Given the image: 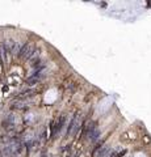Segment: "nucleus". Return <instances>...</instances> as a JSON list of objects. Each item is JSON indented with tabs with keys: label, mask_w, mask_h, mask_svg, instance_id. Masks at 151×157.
I'll use <instances>...</instances> for the list:
<instances>
[{
	"label": "nucleus",
	"mask_w": 151,
	"mask_h": 157,
	"mask_svg": "<svg viewBox=\"0 0 151 157\" xmlns=\"http://www.w3.org/2000/svg\"><path fill=\"white\" fill-rule=\"evenodd\" d=\"M34 52V46H33L30 42H26L25 45L21 46V48H20L19 51V58H22V59H29L32 56V54Z\"/></svg>",
	"instance_id": "obj_1"
},
{
	"label": "nucleus",
	"mask_w": 151,
	"mask_h": 157,
	"mask_svg": "<svg viewBox=\"0 0 151 157\" xmlns=\"http://www.w3.org/2000/svg\"><path fill=\"white\" fill-rule=\"evenodd\" d=\"M80 124H81V115L78 114V115H75L72 118V120L70 122V126H68V130H67V135L70 136L72 134L76 132L79 130V127H80Z\"/></svg>",
	"instance_id": "obj_2"
},
{
	"label": "nucleus",
	"mask_w": 151,
	"mask_h": 157,
	"mask_svg": "<svg viewBox=\"0 0 151 157\" xmlns=\"http://www.w3.org/2000/svg\"><path fill=\"white\" fill-rule=\"evenodd\" d=\"M112 152V148L109 145H103V147H98L95 152V157H108Z\"/></svg>",
	"instance_id": "obj_3"
},
{
	"label": "nucleus",
	"mask_w": 151,
	"mask_h": 157,
	"mask_svg": "<svg viewBox=\"0 0 151 157\" xmlns=\"http://www.w3.org/2000/svg\"><path fill=\"white\" fill-rule=\"evenodd\" d=\"M16 42L13 41V39H8V41H5V43H4V50H7L8 52H13V50H15V47H16Z\"/></svg>",
	"instance_id": "obj_4"
},
{
	"label": "nucleus",
	"mask_w": 151,
	"mask_h": 157,
	"mask_svg": "<svg viewBox=\"0 0 151 157\" xmlns=\"http://www.w3.org/2000/svg\"><path fill=\"white\" fill-rule=\"evenodd\" d=\"M125 153H126V150H125V149H118V150H113V149H112L110 155L108 156V157H122Z\"/></svg>",
	"instance_id": "obj_5"
},
{
	"label": "nucleus",
	"mask_w": 151,
	"mask_h": 157,
	"mask_svg": "<svg viewBox=\"0 0 151 157\" xmlns=\"http://www.w3.org/2000/svg\"><path fill=\"white\" fill-rule=\"evenodd\" d=\"M98 136H100V131H98L97 128H95V130L90 134V135H88L90 140H92V142H96V140L98 139Z\"/></svg>",
	"instance_id": "obj_6"
},
{
	"label": "nucleus",
	"mask_w": 151,
	"mask_h": 157,
	"mask_svg": "<svg viewBox=\"0 0 151 157\" xmlns=\"http://www.w3.org/2000/svg\"><path fill=\"white\" fill-rule=\"evenodd\" d=\"M38 81H39V78L36 77V76H32L30 78H28V84H29V85H33V84L38 83Z\"/></svg>",
	"instance_id": "obj_7"
}]
</instances>
